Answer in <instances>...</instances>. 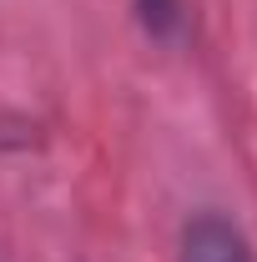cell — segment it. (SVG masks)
Instances as JSON below:
<instances>
[{
  "label": "cell",
  "instance_id": "6da1fadb",
  "mask_svg": "<svg viewBox=\"0 0 257 262\" xmlns=\"http://www.w3.org/2000/svg\"><path fill=\"white\" fill-rule=\"evenodd\" d=\"M177 262H257V252L227 212L197 207L177 232Z\"/></svg>",
  "mask_w": 257,
  "mask_h": 262
},
{
  "label": "cell",
  "instance_id": "7a4b0ae2",
  "mask_svg": "<svg viewBox=\"0 0 257 262\" xmlns=\"http://www.w3.org/2000/svg\"><path fill=\"white\" fill-rule=\"evenodd\" d=\"M136 20L152 40H172L182 31V0H136Z\"/></svg>",
  "mask_w": 257,
  "mask_h": 262
}]
</instances>
